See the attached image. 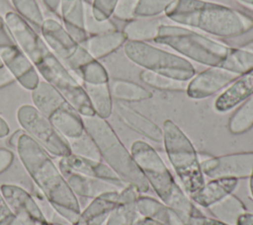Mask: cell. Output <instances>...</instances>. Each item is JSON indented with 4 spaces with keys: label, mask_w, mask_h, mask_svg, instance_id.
<instances>
[{
    "label": "cell",
    "mask_w": 253,
    "mask_h": 225,
    "mask_svg": "<svg viewBox=\"0 0 253 225\" xmlns=\"http://www.w3.org/2000/svg\"><path fill=\"white\" fill-rule=\"evenodd\" d=\"M16 151L26 171L51 207L70 225L75 223L81 212L78 197L50 155L26 132L21 135Z\"/></svg>",
    "instance_id": "1"
},
{
    "label": "cell",
    "mask_w": 253,
    "mask_h": 225,
    "mask_svg": "<svg viewBox=\"0 0 253 225\" xmlns=\"http://www.w3.org/2000/svg\"><path fill=\"white\" fill-rule=\"evenodd\" d=\"M170 21L218 38L239 37L253 29V18L231 6L207 0H176L164 13Z\"/></svg>",
    "instance_id": "2"
},
{
    "label": "cell",
    "mask_w": 253,
    "mask_h": 225,
    "mask_svg": "<svg viewBox=\"0 0 253 225\" xmlns=\"http://www.w3.org/2000/svg\"><path fill=\"white\" fill-rule=\"evenodd\" d=\"M130 154L159 199L173 208L184 221L198 210L151 145L136 140L131 144Z\"/></svg>",
    "instance_id": "3"
},
{
    "label": "cell",
    "mask_w": 253,
    "mask_h": 225,
    "mask_svg": "<svg viewBox=\"0 0 253 225\" xmlns=\"http://www.w3.org/2000/svg\"><path fill=\"white\" fill-rule=\"evenodd\" d=\"M82 119L85 131L96 144L102 161L111 167L126 185L134 187L140 193L146 192L149 188L146 179L107 119L96 114L82 116Z\"/></svg>",
    "instance_id": "4"
},
{
    "label": "cell",
    "mask_w": 253,
    "mask_h": 225,
    "mask_svg": "<svg viewBox=\"0 0 253 225\" xmlns=\"http://www.w3.org/2000/svg\"><path fill=\"white\" fill-rule=\"evenodd\" d=\"M154 41L171 47L185 58L209 67L220 66L231 48L195 31L169 24L161 26Z\"/></svg>",
    "instance_id": "5"
},
{
    "label": "cell",
    "mask_w": 253,
    "mask_h": 225,
    "mask_svg": "<svg viewBox=\"0 0 253 225\" xmlns=\"http://www.w3.org/2000/svg\"><path fill=\"white\" fill-rule=\"evenodd\" d=\"M162 131V142L168 160L185 192L191 196L205 185V176L201 169L198 152L189 137L174 121L166 119Z\"/></svg>",
    "instance_id": "6"
},
{
    "label": "cell",
    "mask_w": 253,
    "mask_h": 225,
    "mask_svg": "<svg viewBox=\"0 0 253 225\" xmlns=\"http://www.w3.org/2000/svg\"><path fill=\"white\" fill-rule=\"evenodd\" d=\"M123 46L126 56L143 69L183 81H189L196 75L193 64L181 55L144 41L126 40Z\"/></svg>",
    "instance_id": "7"
},
{
    "label": "cell",
    "mask_w": 253,
    "mask_h": 225,
    "mask_svg": "<svg viewBox=\"0 0 253 225\" xmlns=\"http://www.w3.org/2000/svg\"><path fill=\"white\" fill-rule=\"evenodd\" d=\"M35 67L44 81L55 88L80 115H95L81 82L56 58L47 45Z\"/></svg>",
    "instance_id": "8"
},
{
    "label": "cell",
    "mask_w": 253,
    "mask_h": 225,
    "mask_svg": "<svg viewBox=\"0 0 253 225\" xmlns=\"http://www.w3.org/2000/svg\"><path fill=\"white\" fill-rule=\"evenodd\" d=\"M40 30L42 39L51 52L78 79L80 68L94 58L57 20L44 19Z\"/></svg>",
    "instance_id": "9"
},
{
    "label": "cell",
    "mask_w": 253,
    "mask_h": 225,
    "mask_svg": "<svg viewBox=\"0 0 253 225\" xmlns=\"http://www.w3.org/2000/svg\"><path fill=\"white\" fill-rule=\"evenodd\" d=\"M17 119L22 129L49 155L61 158L71 154L67 139L34 105L21 106L17 111Z\"/></svg>",
    "instance_id": "10"
},
{
    "label": "cell",
    "mask_w": 253,
    "mask_h": 225,
    "mask_svg": "<svg viewBox=\"0 0 253 225\" xmlns=\"http://www.w3.org/2000/svg\"><path fill=\"white\" fill-rule=\"evenodd\" d=\"M199 160L204 176L210 179H249L253 173V152L199 157Z\"/></svg>",
    "instance_id": "11"
},
{
    "label": "cell",
    "mask_w": 253,
    "mask_h": 225,
    "mask_svg": "<svg viewBox=\"0 0 253 225\" xmlns=\"http://www.w3.org/2000/svg\"><path fill=\"white\" fill-rule=\"evenodd\" d=\"M4 22L15 43L34 65L37 64L42 58L46 45L44 40L35 32L32 26L15 11L6 14Z\"/></svg>",
    "instance_id": "12"
},
{
    "label": "cell",
    "mask_w": 253,
    "mask_h": 225,
    "mask_svg": "<svg viewBox=\"0 0 253 225\" xmlns=\"http://www.w3.org/2000/svg\"><path fill=\"white\" fill-rule=\"evenodd\" d=\"M240 76L219 66H210L189 80L186 93L192 99H205L230 85Z\"/></svg>",
    "instance_id": "13"
},
{
    "label": "cell",
    "mask_w": 253,
    "mask_h": 225,
    "mask_svg": "<svg viewBox=\"0 0 253 225\" xmlns=\"http://www.w3.org/2000/svg\"><path fill=\"white\" fill-rule=\"evenodd\" d=\"M4 67L23 88L33 91L40 83V74L32 61L17 44L0 47Z\"/></svg>",
    "instance_id": "14"
},
{
    "label": "cell",
    "mask_w": 253,
    "mask_h": 225,
    "mask_svg": "<svg viewBox=\"0 0 253 225\" xmlns=\"http://www.w3.org/2000/svg\"><path fill=\"white\" fill-rule=\"evenodd\" d=\"M0 193L10 208L26 224L34 225L47 221L36 199L20 186L3 184L0 188Z\"/></svg>",
    "instance_id": "15"
},
{
    "label": "cell",
    "mask_w": 253,
    "mask_h": 225,
    "mask_svg": "<svg viewBox=\"0 0 253 225\" xmlns=\"http://www.w3.org/2000/svg\"><path fill=\"white\" fill-rule=\"evenodd\" d=\"M58 167L60 171H70L83 176L97 178L109 182L120 188L126 186L115 171L103 161H95L71 153L59 158Z\"/></svg>",
    "instance_id": "16"
},
{
    "label": "cell",
    "mask_w": 253,
    "mask_h": 225,
    "mask_svg": "<svg viewBox=\"0 0 253 225\" xmlns=\"http://www.w3.org/2000/svg\"><path fill=\"white\" fill-rule=\"evenodd\" d=\"M116 112L120 119L130 129L155 142H162V128L154 121L124 102L117 101Z\"/></svg>",
    "instance_id": "17"
},
{
    "label": "cell",
    "mask_w": 253,
    "mask_h": 225,
    "mask_svg": "<svg viewBox=\"0 0 253 225\" xmlns=\"http://www.w3.org/2000/svg\"><path fill=\"white\" fill-rule=\"evenodd\" d=\"M139 193L130 185L123 188L119 192L117 204L106 221V225H134L140 217L136 208V198Z\"/></svg>",
    "instance_id": "18"
},
{
    "label": "cell",
    "mask_w": 253,
    "mask_h": 225,
    "mask_svg": "<svg viewBox=\"0 0 253 225\" xmlns=\"http://www.w3.org/2000/svg\"><path fill=\"white\" fill-rule=\"evenodd\" d=\"M119 192L109 191L93 198L72 225H103L117 204Z\"/></svg>",
    "instance_id": "19"
},
{
    "label": "cell",
    "mask_w": 253,
    "mask_h": 225,
    "mask_svg": "<svg viewBox=\"0 0 253 225\" xmlns=\"http://www.w3.org/2000/svg\"><path fill=\"white\" fill-rule=\"evenodd\" d=\"M59 16L64 29L76 41L81 44L86 40L88 34L85 30L84 0H61Z\"/></svg>",
    "instance_id": "20"
},
{
    "label": "cell",
    "mask_w": 253,
    "mask_h": 225,
    "mask_svg": "<svg viewBox=\"0 0 253 225\" xmlns=\"http://www.w3.org/2000/svg\"><path fill=\"white\" fill-rule=\"evenodd\" d=\"M61 173L77 197L93 199L109 191L121 190L119 187L97 178L83 176L70 171H61Z\"/></svg>",
    "instance_id": "21"
},
{
    "label": "cell",
    "mask_w": 253,
    "mask_h": 225,
    "mask_svg": "<svg viewBox=\"0 0 253 225\" xmlns=\"http://www.w3.org/2000/svg\"><path fill=\"white\" fill-rule=\"evenodd\" d=\"M239 180L235 178L211 179L194 194L189 196L191 200L201 206L208 208L211 205L231 194L238 185Z\"/></svg>",
    "instance_id": "22"
},
{
    "label": "cell",
    "mask_w": 253,
    "mask_h": 225,
    "mask_svg": "<svg viewBox=\"0 0 253 225\" xmlns=\"http://www.w3.org/2000/svg\"><path fill=\"white\" fill-rule=\"evenodd\" d=\"M253 93V74L246 73L238 77L216 98L214 110L226 112L244 102Z\"/></svg>",
    "instance_id": "23"
},
{
    "label": "cell",
    "mask_w": 253,
    "mask_h": 225,
    "mask_svg": "<svg viewBox=\"0 0 253 225\" xmlns=\"http://www.w3.org/2000/svg\"><path fill=\"white\" fill-rule=\"evenodd\" d=\"M136 208L141 217L154 219L163 225H185V221L173 208L151 196L139 193Z\"/></svg>",
    "instance_id": "24"
},
{
    "label": "cell",
    "mask_w": 253,
    "mask_h": 225,
    "mask_svg": "<svg viewBox=\"0 0 253 225\" xmlns=\"http://www.w3.org/2000/svg\"><path fill=\"white\" fill-rule=\"evenodd\" d=\"M126 41V38L122 31H112L97 35L88 36L82 46L96 60H99L112 52L116 51Z\"/></svg>",
    "instance_id": "25"
},
{
    "label": "cell",
    "mask_w": 253,
    "mask_h": 225,
    "mask_svg": "<svg viewBox=\"0 0 253 225\" xmlns=\"http://www.w3.org/2000/svg\"><path fill=\"white\" fill-rule=\"evenodd\" d=\"M48 119L56 130L67 140L79 137L85 132L82 115L71 105L55 111Z\"/></svg>",
    "instance_id": "26"
},
{
    "label": "cell",
    "mask_w": 253,
    "mask_h": 225,
    "mask_svg": "<svg viewBox=\"0 0 253 225\" xmlns=\"http://www.w3.org/2000/svg\"><path fill=\"white\" fill-rule=\"evenodd\" d=\"M34 106L47 118L60 108L70 105L63 96L46 81H40L32 91Z\"/></svg>",
    "instance_id": "27"
},
{
    "label": "cell",
    "mask_w": 253,
    "mask_h": 225,
    "mask_svg": "<svg viewBox=\"0 0 253 225\" xmlns=\"http://www.w3.org/2000/svg\"><path fill=\"white\" fill-rule=\"evenodd\" d=\"M163 24L164 22L160 16L134 18L126 22L122 32L126 40L147 42L155 39Z\"/></svg>",
    "instance_id": "28"
},
{
    "label": "cell",
    "mask_w": 253,
    "mask_h": 225,
    "mask_svg": "<svg viewBox=\"0 0 253 225\" xmlns=\"http://www.w3.org/2000/svg\"><path fill=\"white\" fill-rule=\"evenodd\" d=\"M112 98L124 103L142 102L149 100L152 93L143 86L126 79H114L109 82Z\"/></svg>",
    "instance_id": "29"
},
{
    "label": "cell",
    "mask_w": 253,
    "mask_h": 225,
    "mask_svg": "<svg viewBox=\"0 0 253 225\" xmlns=\"http://www.w3.org/2000/svg\"><path fill=\"white\" fill-rule=\"evenodd\" d=\"M95 114L107 119L113 112V98L109 83L105 84H82Z\"/></svg>",
    "instance_id": "30"
},
{
    "label": "cell",
    "mask_w": 253,
    "mask_h": 225,
    "mask_svg": "<svg viewBox=\"0 0 253 225\" xmlns=\"http://www.w3.org/2000/svg\"><path fill=\"white\" fill-rule=\"evenodd\" d=\"M208 208L214 218L228 225H236L238 217L247 211L243 202L232 193Z\"/></svg>",
    "instance_id": "31"
},
{
    "label": "cell",
    "mask_w": 253,
    "mask_h": 225,
    "mask_svg": "<svg viewBox=\"0 0 253 225\" xmlns=\"http://www.w3.org/2000/svg\"><path fill=\"white\" fill-rule=\"evenodd\" d=\"M253 127V93L238 107L228 120L232 134H242Z\"/></svg>",
    "instance_id": "32"
},
{
    "label": "cell",
    "mask_w": 253,
    "mask_h": 225,
    "mask_svg": "<svg viewBox=\"0 0 253 225\" xmlns=\"http://www.w3.org/2000/svg\"><path fill=\"white\" fill-rule=\"evenodd\" d=\"M140 80L147 86L161 90V91H170V92H186L188 82L174 79L172 77L152 72L146 69H143L139 73Z\"/></svg>",
    "instance_id": "33"
},
{
    "label": "cell",
    "mask_w": 253,
    "mask_h": 225,
    "mask_svg": "<svg viewBox=\"0 0 253 225\" xmlns=\"http://www.w3.org/2000/svg\"><path fill=\"white\" fill-rule=\"evenodd\" d=\"M219 67L243 75L253 69V52L240 47H231L225 60Z\"/></svg>",
    "instance_id": "34"
},
{
    "label": "cell",
    "mask_w": 253,
    "mask_h": 225,
    "mask_svg": "<svg viewBox=\"0 0 253 225\" xmlns=\"http://www.w3.org/2000/svg\"><path fill=\"white\" fill-rule=\"evenodd\" d=\"M15 12L32 24L41 29L44 17L37 0H9Z\"/></svg>",
    "instance_id": "35"
},
{
    "label": "cell",
    "mask_w": 253,
    "mask_h": 225,
    "mask_svg": "<svg viewBox=\"0 0 253 225\" xmlns=\"http://www.w3.org/2000/svg\"><path fill=\"white\" fill-rule=\"evenodd\" d=\"M78 79L81 84H105L109 83V74L106 68L99 60L93 59L83 65L78 73Z\"/></svg>",
    "instance_id": "36"
},
{
    "label": "cell",
    "mask_w": 253,
    "mask_h": 225,
    "mask_svg": "<svg viewBox=\"0 0 253 225\" xmlns=\"http://www.w3.org/2000/svg\"><path fill=\"white\" fill-rule=\"evenodd\" d=\"M67 141L69 143L72 154L95 161H102L96 144L86 131L81 136L68 139Z\"/></svg>",
    "instance_id": "37"
},
{
    "label": "cell",
    "mask_w": 253,
    "mask_h": 225,
    "mask_svg": "<svg viewBox=\"0 0 253 225\" xmlns=\"http://www.w3.org/2000/svg\"><path fill=\"white\" fill-rule=\"evenodd\" d=\"M176 0H138L134 10L135 18L159 17Z\"/></svg>",
    "instance_id": "38"
},
{
    "label": "cell",
    "mask_w": 253,
    "mask_h": 225,
    "mask_svg": "<svg viewBox=\"0 0 253 225\" xmlns=\"http://www.w3.org/2000/svg\"><path fill=\"white\" fill-rule=\"evenodd\" d=\"M85 30L88 36H92V35L116 31L117 27L110 19L105 21L97 20L93 16V13L91 10V4L85 2Z\"/></svg>",
    "instance_id": "39"
},
{
    "label": "cell",
    "mask_w": 253,
    "mask_h": 225,
    "mask_svg": "<svg viewBox=\"0 0 253 225\" xmlns=\"http://www.w3.org/2000/svg\"><path fill=\"white\" fill-rule=\"evenodd\" d=\"M119 0H93L91 10L93 16L99 21H105L113 16Z\"/></svg>",
    "instance_id": "40"
},
{
    "label": "cell",
    "mask_w": 253,
    "mask_h": 225,
    "mask_svg": "<svg viewBox=\"0 0 253 225\" xmlns=\"http://www.w3.org/2000/svg\"><path fill=\"white\" fill-rule=\"evenodd\" d=\"M138 0H119L113 16L119 20L128 22L134 19V10Z\"/></svg>",
    "instance_id": "41"
},
{
    "label": "cell",
    "mask_w": 253,
    "mask_h": 225,
    "mask_svg": "<svg viewBox=\"0 0 253 225\" xmlns=\"http://www.w3.org/2000/svg\"><path fill=\"white\" fill-rule=\"evenodd\" d=\"M0 225H28L10 208L0 193Z\"/></svg>",
    "instance_id": "42"
},
{
    "label": "cell",
    "mask_w": 253,
    "mask_h": 225,
    "mask_svg": "<svg viewBox=\"0 0 253 225\" xmlns=\"http://www.w3.org/2000/svg\"><path fill=\"white\" fill-rule=\"evenodd\" d=\"M185 225H228L216 218L204 215L201 210H197L185 220Z\"/></svg>",
    "instance_id": "43"
},
{
    "label": "cell",
    "mask_w": 253,
    "mask_h": 225,
    "mask_svg": "<svg viewBox=\"0 0 253 225\" xmlns=\"http://www.w3.org/2000/svg\"><path fill=\"white\" fill-rule=\"evenodd\" d=\"M14 154L8 148H0V175L4 173L13 163Z\"/></svg>",
    "instance_id": "44"
},
{
    "label": "cell",
    "mask_w": 253,
    "mask_h": 225,
    "mask_svg": "<svg viewBox=\"0 0 253 225\" xmlns=\"http://www.w3.org/2000/svg\"><path fill=\"white\" fill-rule=\"evenodd\" d=\"M16 44L10 33L8 32L4 19L0 16V47Z\"/></svg>",
    "instance_id": "45"
},
{
    "label": "cell",
    "mask_w": 253,
    "mask_h": 225,
    "mask_svg": "<svg viewBox=\"0 0 253 225\" xmlns=\"http://www.w3.org/2000/svg\"><path fill=\"white\" fill-rule=\"evenodd\" d=\"M14 82H15V79L10 74V72L5 67L0 68V89L13 84Z\"/></svg>",
    "instance_id": "46"
},
{
    "label": "cell",
    "mask_w": 253,
    "mask_h": 225,
    "mask_svg": "<svg viewBox=\"0 0 253 225\" xmlns=\"http://www.w3.org/2000/svg\"><path fill=\"white\" fill-rule=\"evenodd\" d=\"M42 2L51 13L59 16L61 0H42Z\"/></svg>",
    "instance_id": "47"
},
{
    "label": "cell",
    "mask_w": 253,
    "mask_h": 225,
    "mask_svg": "<svg viewBox=\"0 0 253 225\" xmlns=\"http://www.w3.org/2000/svg\"><path fill=\"white\" fill-rule=\"evenodd\" d=\"M24 132H25V131H24L23 129H18V130H16L14 133H12V134L10 135V137L8 138V140H7V144L9 145V147L16 149L17 144H18V141H19L21 135H22Z\"/></svg>",
    "instance_id": "48"
},
{
    "label": "cell",
    "mask_w": 253,
    "mask_h": 225,
    "mask_svg": "<svg viewBox=\"0 0 253 225\" xmlns=\"http://www.w3.org/2000/svg\"><path fill=\"white\" fill-rule=\"evenodd\" d=\"M236 225H253V213H250L248 211L242 213L238 217Z\"/></svg>",
    "instance_id": "49"
},
{
    "label": "cell",
    "mask_w": 253,
    "mask_h": 225,
    "mask_svg": "<svg viewBox=\"0 0 253 225\" xmlns=\"http://www.w3.org/2000/svg\"><path fill=\"white\" fill-rule=\"evenodd\" d=\"M15 11L9 0H0V16L4 19L5 15L9 12Z\"/></svg>",
    "instance_id": "50"
},
{
    "label": "cell",
    "mask_w": 253,
    "mask_h": 225,
    "mask_svg": "<svg viewBox=\"0 0 253 225\" xmlns=\"http://www.w3.org/2000/svg\"><path fill=\"white\" fill-rule=\"evenodd\" d=\"M9 133H10V127L8 123L2 116H0V138H4L8 136Z\"/></svg>",
    "instance_id": "51"
},
{
    "label": "cell",
    "mask_w": 253,
    "mask_h": 225,
    "mask_svg": "<svg viewBox=\"0 0 253 225\" xmlns=\"http://www.w3.org/2000/svg\"><path fill=\"white\" fill-rule=\"evenodd\" d=\"M240 48L245 49V50L250 51V52H253V39L247 41V42L244 43V44H242V45L240 46Z\"/></svg>",
    "instance_id": "52"
},
{
    "label": "cell",
    "mask_w": 253,
    "mask_h": 225,
    "mask_svg": "<svg viewBox=\"0 0 253 225\" xmlns=\"http://www.w3.org/2000/svg\"><path fill=\"white\" fill-rule=\"evenodd\" d=\"M237 3L243 5V6H249L253 9V0H235Z\"/></svg>",
    "instance_id": "53"
},
{
    "label": "cell",
    "mask_w": 253,
    "mask_h": 225,
    "mask_svg": "<svg viewBox=\"0 0 253 225\" xmlns=\"http://www.w3.org/2000/svg\"><path fill=\"white\" fill-rule=\"evenodd\" d=\"M34 225H63L61 223H56V222H50V221H46V222H42V223H36ZM70 225V224H69Z\"/></svg>",
    "instance_id": "54"
},
{
    "label": "cell",
    "mask_w": 253,
    "mask_h": 225,
    "mask_svg": "<svg viewBox=\"0 0 253 225\" xmlns=\"http://www.w3.org/2000/svg\"><path fill=\"white\" fill-rule=\"evenodd\" d=\"M249 188H250V192H251V196L253 198V173L249 178Z\"/></svg>",
    "instance_id": "55"
},
{
    "label": "cell",
    "mask_w": 253,
    "mask_h": 225,
    "mask_svg": "<svg viewBox=\"0 0 253 225\" xmlns=\"http://www.w3.org/2000/svg\"><path fill=\"white\" fill-rule=\"evenodd\" d=\"M2 67H4V65H3V62H2L1 57H0V68H2Z\"/></svg>",
    "instance_id": "56"
},
{
    "label": "cell",
    "mask_w": 253,
    "mask_h": 225,
    "mask_svg": "<svg viewBox=\"0 0 253 225\" xmlns=\"http://www.w3.org/2000/svg\"><path fill=\"white\" fill-rule=\"evenodd\" d=\"M248 73H250V74H253V69H252V70H251V71H249V72H248Z\"/></svg>",
    "instance_id": "57"
}]
</instances>
